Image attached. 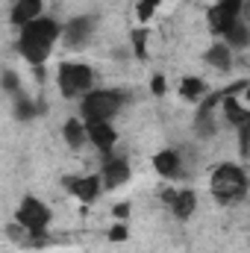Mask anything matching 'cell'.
I'll use <instances>...</instances> for the list:
<instances>
[{"label": "cell", "mask_w": 250, "mask_h": 253, "mask_svg": "<svg viewBox=\"0 0 250 253\" xmlns=\"http://www.w3.org/2000/svg\"><path fill=\"white\" fill-rule=\"evenodd\" d=\"M24 33H21V56L27 59L30 65H39L47 62V56H50V47L56 44V39H59V24L56 21H50V18H36V21H30L27 27H21Z\"/></svg>", "instance_id": "cell-1"}, {"label": "cell", "mask_w": 250, "mask_h": 253, "mask_svg": "<svg viewBox=\"0 0 250 253\" xmlns=\"http://www.w3.org/2000/svg\"><path fill=\"white\" fill-rule=\"evenodd\" d=\"M209 189H212V194H215L221 203H233V200H242V197H245V191H248V177H245V171H242L239 165L224 162V165L215 168Z\"/></svg>", "instance_id": "cell-2"}, {"label": "cell", "mask_w": 250, "mask_h": 253, "mask_svg": "<svg viewBox=\"0 0 250 253\" xmlns=\"http://www.w3.org/2000/svg\"><path fill=\"white\" fill-rule=\"evenodd\" d=\"M24 230L33 233L36 239V248L44 242V233H47V224H50V209L39 200V197H24L21 206H18V218H15Z\"/></svg>", "instance_id": "cell-3"}, {"label": "cell", "mask_w": 250, "mask_h": 253, "mask_svg": "<svg viewBox=\"0 0 250 253\" xmlns=\"http://www.w3.org/2000/svg\"><path fill=\"white\" fill-rule=\"evenodd\" d=\"M94 85V71L88 65L80 62H62L59 65V91L62 97H77V94H88Z\"/></svg>", "instance_id": "cell-4"}, {"label": "cell", "mask_w": 250, "mask_h": 253, "mask_svg": "<svg viewBox=\"0 0 250 253\" xmlns=\"http://www.w3.org/2000/svg\"><path fill=\"white\" fill-rule=\"evenodd\" d=\"M124 106V91H88L83 100L85 121H109Z\"/></svg>", "instance_id": "cell-5"}, {"label": "cell", "mask_w": 250, "mask_h": 253, "mask_svg": "<svg viewBox=\"0 0 250 253\" xmlns=\"http://www.w3.org/2000/svg\"><path fill=\"white\" fill-rule=\"evenodd\" d=\"M91 30H94V18H88V15L74 18V21L68 24V30H65V42H68L71 47H83V44L88 42Z\"/></svg>", "instance_id": "cell-6"}, {"label": "cell", "mask_w": 250, "mask_h": 253, "mask_svg": "<svg viewBox=\"0 0 250 253\" xmlns=\"http://www.w3.org/2000/svg\"><path fill=\"white\" fill-rule=\"evenodd\" d=\"M85 129H88V138L103 150V153H109L112 150V144H115V126H109V121H85Z\"/></svg>", "instance_id": "cell-7"}, {"label": "cell", "mask_w": 250, "mask_h": 253, "mask_svg": "<svg viewBox=\"0 0 250 253\" xmlns=\"http://www.w3.org/2000/svg\"><path fill=\"white\" fill-rule=\"evenodd\" d=\"M65 186L74 191L83 203H94L97 194H100V183H97V177H71V180H65Z\"/></svg>", "instance_id": "cell-8"}, {"label": "cell", "mask_w": 250, "mask_h": 253, "mask_svg": "<svg viewBox=\"0 0 250 253\" xmlns=\"http://www.w3.org/2000/svg\"><path fill=\"white\" fill-rule=\"evenodd\" d=\"M42 18V0H18L15 9H12V24L18 27H27L30 21Z\"/></svg>", "instance_id": "cell-9"}, {"label": "cell", "mask_w": 250, "mask_h": 253, "mask_svg": "<svg viewBox=\"0 0 250 253\" xmlns=\"http://www.w3.org/2000/svg\"><path fill=\"white\" fill-rule=\"evenodd\" d=\"M206 21H209V30H212V33H218V36H227V33L233 30V24H236L239 18H233V15H230L227 9H221V6L215 3V6H212V9L206 12Z\"/></svg>", "instance_id": "cell-10"}, {"label": "cell", "mask_w": 250, "mask_h": 253, "mask_svg": "<svg viewBox=\"0 0 250 253\" xmlns=\"http://www.w3.org/2000/svg\"><path fill=\"white\" fill-rule=\"evenodd\" d=\"M103 177H106V186H109V189L124 186L126 180H129V165H126V159H109L106 168H103Z\"/></svg>", "instance_id": "cell-11"}, {"label": "cell", "mask_w": 250, "mask_h": 253, "mask_svg": "<svg viewBox=\"0 0 250 253\" xmlns=\"http://www.w3.org/2000/svg\"><path fill=\"white\" fill-rule=\"evenodd\" d=\"M153 165L162 177H180V156L177 150H159L153 156Z\"/></svg>", "instance_id": "cell-12"}, {"label": "cell", "mask_w": 250, "mask_h": 253, "mask_svg": "<svg viewBox=\"0 0 250 253\" xmlns=\"http://www.w3.org/2000/svg\"><path fill=\"white\" fill-rule=\"evenodd\" d=\"M224 115H227V121H230L233 126L245 124V121L250 118V112L239 103V100H236V97H233V94H230V97H224Z\"/></svg>", "instance_id": "cell-13"}, {"label": "cell", "mask_w": 250, "mask_h": 253, "mask_svg": "<svg viewBox=\"0 0 250 253\" xmlns=\"http://www.w3.org/2000/svg\"><path fill=\"white\" fill-rule=\"evenodd\" d=\"M206 62L212 65V68H218V71H230V65H233V59H230V47H227V44L209 47V50H206Z\"/></svg>", "instance_id": "cell-14"}, {"label": "cell", "mask_w": 250, "mask_h": 253, "mask_svg": "<svg viewBox=\"0 0 250 253\" xmlns=\"http://www.w3.org/2000/svg\"><path fill=\"white\" fill-rule=\"evenodd\" d=\"M62 135H65V141L71 144V147H80L83 141H85V135H88V129L80 124V121H65V126H62Z\"/></svg>", "instance_id": "cell-15"}, {"label": "cell", "mask_w": 250, "mask_h": 253, "mask_svg": "<svg viewBox=\"0 0 250 253\" xmlns=\"http://www.w3.org/2000/svg\"><path fill=\"white\" fill-rule=\"evenodd\" d=\"M197 206V194L194 191H177V200H174V215L177 218H188Z\"/></svg>", "instance_id": "cell-16"}, {"label": "cell", "mask_w": 250, "mask_h": 253, "mask_svg": "<svg viewBox=\"0 0 250 253\" xmlns=\"http://www.w3.org/2000/svg\"><path fill=\"white\" fill-rule=\"evenodd\" d=\"M15 115H18L21 121H30V118L39 115V106H36L30 97H24V94L18 91V94H15Z\"/></svg>", "instance_id": "cell-17"}, {"label": "cell", "mask_w": 250, "mask_h": 253, "mask_svg": "<svg viewBox=\"0 0 250 253\" xmlns=\"http://www.w3.org/2000/svg\"><path fill=\"white\" fill-rule=\"evenodd\" d=\"M227 42H230L233 47H248L250 44V27L248 24H242V21H236L233 30L227 33Z\"/></svg>", "instance_id": "cell-18"}, {"label": "cell", "mask_w": 250, "mask_h": 253, "mask_svg": "<svg viewBox=\"0 0 250 253\" xmlns=\"http://www.w3.org/2000/svg\"><path fill=\"white\" fill-rule=\"evenodd\" d=\"M180 94L183 97H197V94H203V80H197V77H186L183 80V85H180Z\"/></svg>", "instance_id": "cell-19"}, {"label": "cell", "mask_w": 250, "mask_h": 253, "mask_svg": "<svg viewBox=\"0 0 250 253\" xmlns=\"http://www.w3.org/2000/svg\"><path fill=\"white\" fill-rule=\"evenodd\" d=\"M236 129H239V150H242V156H250V118L245 124H239Z\"/></svg>", "instance_id": "cell-20"}, {"label": "cell", "mask_w": 250, "mask_h": 253, "mask_svg": "<svg viewBox=\"0 0 250 253\" xmlns=\"http://www.w3.org/2000/svg\"><path fill=\"white\" fill-rule=\"evenodd\" d=\"M132 50H135V56H147V33L144 30L132 33Z\"/></svg>", "instance_id": "cell-21"}, {"label": "cell", "mask_w": 250, "mask_h": 253, "mask_svg": "<svg viewBox=\"0 0 250 253\" xmlns=\"http://www.w3.org/2000/svg\"><path fill=\"white\" fill-rule=\"evenodd\" d=\"M162 0H138V6H135V15L141 18V21H147L150 15H153V9L159 6Z\"/></svg>", "instance_id": "cell-22"}, {"label": "cell", "mask_w": 250, "mask_h": 253, "mask_svg": "<svg viewBox=\"0 0 250 253\" xmlns=\"http://www.w3.org/2000/svg\"><path fill=\"white\" fill-rule=\"evenodd\" d=\"M245 3H248V0H218V6H221V9H227L233 18H239V15H242Z\"/></svg>", "instance_id": "cell-23"}, {"label": "cell", "mask_w": 250, "mask_h": 253, "mask_svg": "<svg viewBox=\"0 0 250 253\" xmlns=\"http://www.w3.org/2000/svg\"><path fill=\"white\" fill-rule=\"evenodd\" d=\"M3 88L9 94H18V77H15V71H6L3 74Z\"/></svg>", "instance_id": "cell-24"}, {"label": "cell", "mask_w": 250, "mask_h": 253, "mask_svg": "<svg viewBox=\"0 0 250 253\" xmlns=\"http://www.w3.org/2000/svg\"><path fill=\"white\" fill-rule=\"evenodd\" d=\"M124 239H126V227L124 224H115L109 230V242H124Z\"/></svg>", "instance_id": "cell-25"}, {"label": "cell", "mask_w": 250, "mask_h": 253, "mask_svg": "<svg viewBox=\"0 0 250 253\" xmlns=\"http://www.w3.org/2000/svg\"><path fill=\"white\" fill-rule=\"evenodd\" d=\"M150 88H153V94H165V88H168V85H165V77H159V74H156V77H153V83H150Z\"/></svg>", "instance_id": "cell-26"}, {"label": "cell", "mask_w": 250, "mask_h": 253, "mask_svg": "<svg viewBox=\"0 0 250 253\" xmlns=\"http://www.w3.org/2000/svg\"><path fill=\"white\" fill-rule=\"evenodd\" d=\"M126 215H129V206H126V203L115 206V218H126Z\"/></svg>", "instance_id": "cell-27"}, {"label": "cell", "mask_w": 250, "mask_h": 253, "mask_svg": "<svg viewBox=\"0 0 250 253\" xmlns=\"http://www.w3.org/2000/svg\"><path fill=\"white\" fill-rule=\"evenodd\" d=\"M162 200H165V203H171V206H174V200H177V191H165V194H162Z\"/></svg>", "instance_id": "cell-28"}, {"label": "cell", "mask_w": 250, "mask_h": 253, "mask_svg": "<svg viewBox=\"0 0 250 253\" xmlns=\"http://www.w3.org/2000/svg\"><path fill=\"white\" fill-rule=\"evenodd\" d=\"M242 18H245V24L250 27V0L245 3V9H242Z\"/></svg>", "instance_id": "cell-29"}, {"label": "cell", "mask_w": 250, "mask_h": 253, "mask_svg": "<svg viewBox=\"0 0 250 253\" xmlns=\"http://www.w3.org/2000/svg\"><path fill=\"white\" fill-rule=\"evenodd\" d=\"M248 100H250V85H248Z\"/></svg>", "instance_id": "cell-30"}]
</instances>
